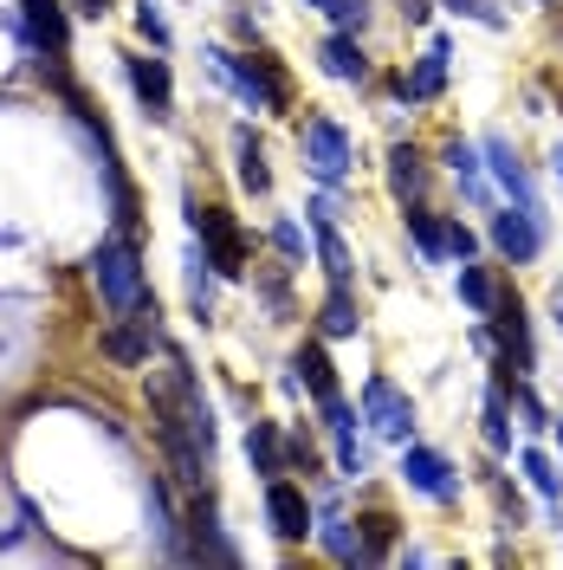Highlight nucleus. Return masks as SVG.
I'll list each match as a JSON object with an SVG mask.
<instances>
[{
  "instance_id": "f257e3e1",
  "label": "nucleus",
  "mask_w": 563,
  "mask_h": 570,
  "mask_svg": "<svg viewBox=\"0 0 563 570\" xmlns=\"http://www.w3.org/2000/svg\"><path fill=\"white\" fill-rule=\"evenodd\" d=\"M214 71L240 91V98H253L259 110H292V78H285V66L273 59V52H227V46H208Z\"/></svg>"
},
{
  "instance_id": "f03ea898",
  "label": "nucleus",
  "mask_w": 563,
  "mask_h": 570,
  "mask_svg": "<svg viewBox=\"0 0 563 570\" xmlns=\"http://www.w3.org/2000/svg\"><path fill=\"white\" fill-rule=\"evenodd\" d=\"M91 273H98V292H105L110 312H137L142 298H149V285H142V259H137V247H130V234L105 240L98 259H91Z\"/></svg>"
},
{
  "instance_id": "7ed1b4c3",
  "label": "nucleus",
  "mask_w": 563,
  "mask_h": 570,
  "mask_svg": "<svg viewBox=\"0 0 563 570\" xmlns=\"http://www.w3.org/2000/svg\"><path fill=\"white\" fill-rule=\"evenodd\" d=\"M493 318V337H498V370H505V383H525L531 376V324H525V305L512 298V292H498V305L486 312Z\"/></svg>"
},
{
  "instance_id": "20e7f679",
  "label": "nucleus",
  "mask_w": 563,
  "mask_h": 570,
  "mask_svg": "<svg viewBox=\"0 0 563 570\" xmlns=\"http://www.w3.org/2000/svg\"><path fill=\"white\" fill-rule=\"evenodd\" d=\"M188 227L201 234V247H208V259H214V273H247V240H240V227H234V214L227 208H195L188 202Z\"/></svg>"
},
{
  "instance_id": "39448f33",
  "label": "nucleus",
  "mask_w": 563,
  "mask_h": 570,
  "mask_svg": "<svg viewBox=\"0 0 563 570\" xmlns=\"http://www.w3.org/2000/svg\"><path fill=\"white\" fill-rule=\"evenodd\" d=\"M298 142H305V169H312L324 188H337V181L350 176V137H344V124H330V117H312Z\"/></svg>"
},
{
  "instance_id": "423d86ee",
  "label": "nucleus",
  "mask_w": 563,
  "mask_h": 570,
  "mask_svg": "<svg viewBox=\"0 0 563 570\" xmlns=\"http://www.w3.org/2000/svg\"><path fill=\"white\" fill-rule=\"evenodd\" d=\"M363 415H369V428H376L383 441H408V434H415V409H408V395L395 390L388 376H369V383H363Z\"/></svg>"
},
{
  "instance_id": "0eeeda50",
  "label": "nucleus",
  "mask_w": 563,
  "mask_h": 570,
  "mask_svg": "<svg viewBox=\"0 0 563 570\" xmlns=\"http://www.w3.org/2000/svg\"><path fill=\"white\" fill-rule=\"evenodd\" d=\"M493 247L505 253L512 266H531L537 247H544V220H537V208H498L493 214Z\"/></svg>"
},
{
  "instance_id": "6e6552de",
  "label": "nucleus",
  "mask_w": 563,
  "mask_h": 570,
  "mask_svg": "<svg viewBox=\"0 0 563 570\" xmlns=\"http://www.w3.org/2000/svg\"><path fill=\"white\" fill-rule=\"evenodd\" d=\"M402 480L427 499H460V473L447 466V454H434V448H402Z\"/></svg>"
},
{
  "instance_id": "1a4fd4ad",
  "label": "nucleus",
  "mask_w": 563,
  "mask_h": 570,
  "mask_svg": "<svg viewBox=\"0 0 563 570\" xmlns=\"http://www.w3.org/2000/svg\"><path fill=\"white\" fill-rule=\"evenodd\" d=\"M266 519H273V532L285 538V544H298V538H312V499H305V487H292V480H273L266 487Z\"/></svg>"
},
{
  "instance_id": "9d476101",
  "label": "nucleus",
  "mask_w": 563,
  "mask_h": 570,
  "mask_svg": "<svg viewBox=\"0 0 563 570\" xmlns=\"http://www.w3.org/2000/svg\"><path fill=\"white\" fill-rule=\"evenodd\" d=\"M447 59H454V46H447V39H434L422 59H415V71H408V78H395V98H408V105L441 98V91H447Z\"/></svg>"
},
{
  "instance_id": "9b49d317",
  "label": "nucleus",
  "mask_w": 563,
  "mask_h": 570,
  "mask_svg": "<svg viewBox=\"0 0 563 570\" xmlns=\"http://www.w3.org/2000/svg\"><path fill=\"white\" fill-rule=\"evenodd\" d=\"M181 558H201V564H240V551L227 544V532H220V519H214L208 499L188 512V551H181Z\"/></svg>"
},
{
  "instance_id": "f8f14e48",
  "label": "nucleus",
  "mask_w": 563,
  "mask_h": 570,
  "mask_svg": "<svg viewBox=\"0 0 563 570\" xmlns=\"http://www.w3.org/2000/svg\"><path fill=\"white\" fill-rule=\"evenodd\" d=\"M124 66H130V85H137V98L149 105V117H169V110H176L169 59H149V52H137V59H124Z\"/></svg>"
},
{
  "instance_id": "ddd939ff",
  "label": "nucleus",
  "mask_w": 563,
  "mask_h": 570,
  "mask_svg": "<svg viewBox=\"0 0 563 570\" xmlns=\"http://www.w3.org/2000/svg\"><path fill=\"white\" fill-rule=\"evenodd\" d=\"M486 163H493V176L505 181V195L518 202V208H537V188H531V176H525V163H518V149L505 137H486Z\"/></svg>"
},
{
  "instance_id": "4468645a",
  "label": "nucleus",
  "mask_w": 563,
  "mask_h": 570,
  "mask_svg": "<svg viewBox=\"0 0 563 570\" xmlns=\"http://www.w3.org/2000/svg\"><path fill=\"white\" fill-rule=\"evenodd\" d=\"M20 13H27V39H33L39 52H66V13H59V0H20Z\"/></svg>"
},
{
  "instance_id": "2eb2a0df",
  "label": "nucleus",
  "mask_w": 563,
  "mask_h": 570,
  "mask_svg": "<svg viewBox=\"0 0 563 570\" xmlns=\"http://www.w3.org/2000/svg\"><path fill=\"white\" fill-rule=\"evenodd\" d=\"M317 59H324L330 78H344V85H363V78H369V59H363L356 33H330L324 46H317Z\"/></svg>"
},
{
  "instance_id": "dca6fc26",
  "label": "nucleus",
  "mask_w": 563,
  "mask_h": 570,
  "mask_svg": "<svg viewBox=\"0 0 563 570\" xmlns=\"http://www.w3.org/2000/svg\"><path fill=\"white\" fill-rule=\"evenodd\" d=\"M317 538H324V551H330L337 564H376V551L363 544V532H350V519H337V512H324Z\"/></svg>"
},
{
  "instance_id": "f3484780",
  "label": "nucleus",
  "mask_w": 563,
  "mask_h": 570,
  "mask_svg": "<svg viewBox=\"0 0 563 570\" xmlns=\"http://www.w3.org/2000/svg\"><path fill=\"white\" fill-rule=\"evenodd\" d=\"M422 181H427L422 149H415V142H395V149H388V188H395V202H415Z\"/></svg>"
},
{
  "instance_id": "a211bd4d",
  "label": "nucleus",
  "mask_w": 563,
  "mask_h": 570,
  "mask_svg": "<svg viewBox=\"0 0 563 570\" xmlns=\"http://www.w3.org/2000/svg\"><path fill=\"white\" fill-rule=\"evenodd\" d=\"M312 234H317V259H324V273H330V285H350V247L337 240L330 214H317V208H312Z\"/></svg>"
},
{
  "instance_id": "6ab92c4d",
  "label": "nucleus",
  "mask_w": 563,
  "mask_h": 570,
  "mask_svg": "<svg viewBox=\"0 0 563 570\" xmlns=\"http://www.w3.org/2000/svg\"><path fill=\"white\" fill-rule=\"evenodd\" d=\"M247 461L266 473V480H279L285 473V441H279V428L273 422H253L247 428Z\"/></svg>"
},
{
  "instance_id": "aec40b11",
  "label": "nucleus",
  "mask_w": 563,
  "mask_h": 570,
  "mask_svg": "<svg viewBox=\"0 0 563 570\" xmlns=\"http://www.w3.org/2000/svg\"><path fill=\"white\" fill-rule=\"evenodd\" d=\"M292 370H298V383L324 402V395H337V370H330V356L317 351V344H305V351L292 356Z\"/></svg>"
},
{
  "instance_id": "412c9836",
  "label": "nucleus",
  "mask_w": 563,
  "mask_h": 570,
  "mask_svg": "<svg viewBox=\"0 0 563 570\" xmlns=\"http://www.w3.org/2000/svg\"><path fill=\"white\" fill-rule=\"evenodd\" d=\"M234 156H240V188L247 195H266L273 188V169H266V149L247 137V130H234Z\"/></svg>"
},
{
  "instance_id": "4be33fe9",
  "label": "nucleus",
  "mask_w": 563,
  "mask_h": 570,
  "mask_svg": "<svg viewBox=\"0 0 563 570\" xmlns=\"http://www.w3.org/2000/svg\"><path fill=\"white\" fill-rule=\"evenodd\" d=\"M317 324H324V337H356V298L350 285H330V298H324V312H317Z\"/></svg>"
},
{
  "instance_id": "5701e85b",
  "label": "nucleus",
  "mask_w": 563,
  "mask_h": 570,
  "mask_svg": "<svg viewBox=\"0 0 563 570\" xmlns=\"http://www.w3.org/2000/svg\"><path fill=\"white\" fill-rule=\"evenodd\" d=\"M441 163H447V169H454L460 176V188H466V195H473V202H486V169H480V163H473V149H466V142H447V149H441Z\"/></svg>"
},
{
  "instance_id": "b1692460",
  "label": "nucleus",
  "mask_w": 563,
  "mask_h": 570,
  "mask_svg": "<svg viewBox=\"0 0 563 570\" xmlns=\"http://www.w3.org/2000/svg\"><path fill=\"white\" fill-rule=\"evenodd\" d=\"M408 234H415V247H422L427 259H441V253H447V227H441L427 208H408Z\"/></svg>"
},
{
  "instance_id": "393cba45",
  "label": "nucleus",
  "mask_w": 563,
  "mask_h": 570,
  "mask_svg": "<svg viewBox=\"0 0 563 570\" xmlns=\"http://www.w3.org/2000/svg\"><path fill=\"white\" fill-rule=\"evenodd\" d=\"M518 466H525V480H531V487H537L544 499H563V473H557L551 461H544L537 448H525V454H518Z\"/></svg>"
},
{
  "instance_id": "a878e982",
  "label": "nucleus",
  "mask_w": 563,
  "mask_h": 570,
  "mask_svg": "<svg viewBox=\"0 0 563 570\" xmlns=\"http://www.w3.org/2000/svg\"><path fill=\"white\" fill-rule=\"evenodd\" d=\"M460 298H466L473 312H493V305H498V285L486 279L480 266H460Z\"/></svg>"
},
{
  "instance_id": "bb28decb",
  "label": "nucleus",
  "mask_w": 563,
  "mask_h": 570,
  "mask_svg": "<svg viewBox=\"0 0 563 570\" xmlns=\"http://www.w3.org/2000/svg\"><path fill=\"white\" fill-rule=\"evenodd\" d=\"M337 473H344V480L369 473V448L356 441V422H350V428H337Z\"/></svg>"
},
{
  "instance_id": "cd10ccee",
  "label": "nucleus",
  "mask_w": 563,
  "mask_h": 570,
  "mask_svg": "<svg viewBox=\"0 0 563 570\" xmlns=\"http://www.w3.org/2000/svg\"><path fill=\"white\" fill-rule=\"evenodd\" d=\"M486 441H493L498 454L512 448V422H505V383H498V390H486Z\"/></svg>"
},
{
  "instance_id": "c85d7f7f",
  "label": "nucleus",
  "mask_w": 563,
  "mask_h": 570,
  "mask_svg": "<svg viewBox=\"0 0 563 570\" xmlns=\"http://www.w3.org/2000/svg\"><path fill=\"white\" fill-rule=\"evenodd\" d=\"M356 525H363V544H369L376 558H383L388 544H395V519H388V512H363Z\"/></svg>"
},
{
  "instance_id": "c756f323",
  "label": "nucleus",
  "mask_w": 563,
  "mask_h": 570,
  "mask_svg": "<svg viewBox=\"0 0 563 570\" xmlns=\"http://www.w3.org/2000/svg\"><path fill=\"white\" fill-rule=\"evenodd\" d=\"M137 33L149 39V46H169V20H162L156 0H137Z\"/></svg>"
},
{
  "instance_id": "7c9ffc66",
  "label": "nucleus",
  "mask_w": 563,
  "mask_h": 570,
  "mask_svg": "<svg viewBox=\"0 0 563 570\" xmlns=\"http://www.w3.org/2000/svg\"><path fill=\"white\" fill-rule=\"evenodd\" d=\"M330 20H337V33H363V20H369V0H330Z\"/></svg>"
},
{
  "instance_id": "2f4dec72",
  "label": "nucleus",
  "mask_w": 563,
  "mask_h": 570,
  "mask_svg": "<svg viewBox=\"0 0 563 570\" xmlns=\"http://www.w3.org/2000/svg\"><path fill=\"white\" fill-rule=\"evenodd\" d=\"M273 247H279L285 259H305V227H298V220H279V227H273Z\"/></svg>"
},
{
  "instance_id": "473e14b6",
  "label": "nucleus",
  "mask_w": 563,
  "mask_h": 570,
  "mask_svg": "<svg viewBox=\"0 0 563 570\" xmlns=\"http://www.w3.org/2000/svg\"><path fill=\"white\" fill-rule=\"evenodd\" d=\"M447 253H454V259H473V253H480V240H473L466 227H447Z\"/></svg>"
},
{
  "instance_id": "72a5a7b5",
  "label": "nucleus",
  "mask_w": 563,
  "mask_h": 570,
  "mask_svg": "<svg viewBox=\"0 0 563 570\" xmlns=\"http://www.w3.org/2000/svg\"><path fill=\"white\" fill-rule=\"evenodd\" d=\"M402 13H408V20H427V13H434V0H402Z\"/></svg>"
},
{
  "instance_id": "f704fd0d",
  "label": "nucleus",
  "mask_w": 563,
  "mask_h": 570,
  "mask_svg": "<svg viewBox=\"0 0 563 570\" xmlns=\"http://www.w3.org/2000/svg\"><path fill=\"white\" fill-rule=\"evenodd\" d=\"M78 13H91V20H105V13H110V0H78Z\"/></svg>"
},
{
  "instance_id": "c9c22d12",
  "label": "nucleus",
  "mask_w": 563,
  "mask_h": 570,
  "mask_svg": "<svg viewBox=\"0 0 563 570\" xmlns=\"http://www.w3.org/2000/svg\"><path fill=\"white\" fill-rule=\"evenodd\" d=\"M551 312H557V331H563V279H557V292H551Z\"/></svg>"
},
{
  "instance_id": "e433bc0d",
  "label": "nucleus",
  "mask_w": 563,
  "mask_h": 570,
  "mask_svg": "<svg viewBox=\"0 0 563 570\" xmlns=\"http://www.w3.org/2000/svg\"><path fill=\"white\" fill-rule=\"evenodd\" d=\"M551 169H557V181H563V142H557V149H551Z\"/></svg>"
},
{
  "instance_id": "4c0bfd02",
  "label": "nucleus",
  "mask_w": 563,
  "mask_h": 570,
  "mask_svg": "<svg viewBox=\"0 0 563 570\" xmlns=\"http://www.w3.org/2000/svg\"><path fill=\"white\" fill-rule=\"evenodd\" d=\"M312 7H330V0H312Z\"/></svg>"
},
{
  "instance_id": "58836bf2",
  "label": "nucleus",
  "mask_w": 563,
  "mask_h": 570,
  "mask_svg": "<svg viewBox=\"0 0 563 570\" xmlns=\"http://www.w3.org/2000/svg\"><path fill=\"white\" fill-rule=\"evenodd\" d=\"M557 441H563V422H557Z\"/></svg>"
}]
</instances>
